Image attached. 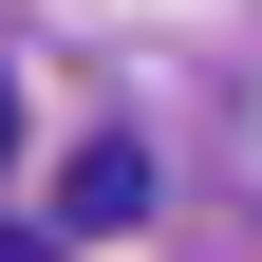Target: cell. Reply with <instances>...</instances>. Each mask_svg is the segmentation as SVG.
Instances as JSON below:
<instances>
[{"instance_id":"6da1fadb","label":"cell","mask_w":262,"mask_h":262,"mask_svg":"<svg viewBox=\"0 0 262 262\" xmlns=\"http://www.w3.org/2000/svg\"><path fill=\"white\" fill-rule=\"evenodd\" d=\"M56 225L131 244V225H150V150H131V131H94V150H75V187H56Z\"/></svg>"},{"instance_id":"7a4b0ae2","label":"cell","mask_w":262,"mask_h":262,"mask_svg":"<svg viewBox=\"0 0 262 262\" xmlns=\"http://www.w3.org/2000/svg\"><path fill=\"white\" fill-rule=\"evenodd\" d=\"M0 262H56V244H38V225H0Z\"/></svg>"},{"instance_id":"3957f363","label":"cell","mask_w":262,"mask_h":262,"mask_svg":"<svg viewBox=\"0 0 262 262\" xmlns=\"http://www.w3.org/2000/svg\"><path fill=\"white\" fill-rule=\"evenodd\" d=\"M0 150H19V75H0Z\"/></svg>"}]
</instances>
